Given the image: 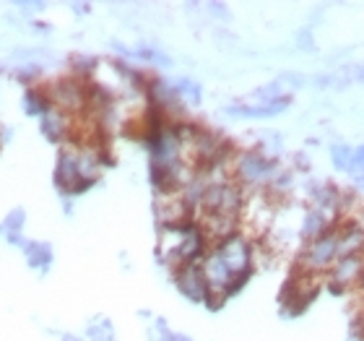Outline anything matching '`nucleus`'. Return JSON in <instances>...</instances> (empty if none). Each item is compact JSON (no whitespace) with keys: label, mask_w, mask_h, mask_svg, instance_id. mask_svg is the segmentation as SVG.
<instances>
[{"label":"nucleus","mask_w":364,"mask_h":341,"mask_svg":"<svg viewBox=\"0 0 364 341\" xmlns=\"http://www.w3.org/2000/svg\"><path fill=\"white\" fill-rule=\"evenodd\" d=\"M338 240H341V229H338V221H336L326 235L304 245L302 256H299V266L302 268H296V271L310 273V276H318L326 268L331 271L333 263L338 261Z\"/></svg>","instance_id":"obj_1"},{"label":"nucleus","mask_w":364,"mask_h":341,"mask_svg":"<svg viewBox=\"0 0 364 341\" xmlns=\"http://www.w3.org/2000/svg\"><path fill=\"white\" fill-rule=\"evenodd\" d=\"M276 172H279V164L260 152H240L232 159V177L240 185L263 188L276 177Z\"/></svg>","instance_id":"obj_2"},{"label":"nucleus","mask_w":364,"mask_h":341,"mask_svg":"<svg viewBox=\"0 0 364 341\" xmlns=\"http://www.w3.org/2000/svg\"><path fill=\"white\" fill-rule=\"evenodd\" d=\"M213 251L219 253V258L227 263V268L235 276L247 271H255L252 268V256H255V245L245 232H235V235L224 237L219 243H213Z\"/></svg>","instance_id":"obj_3"},{"label":"nucleus","mask_w":364,"mask_h":341,"mask_svg":"<svg viewBox=\"0 0 364 341\" xmlns=\"http://www.w3.org/2000/svg\"><path fill=\"white\" fill-rule=\"evenodd\" d=\"M50 97H53L55 110H60L65 115H78L89 110V99H86V81L78 76L70 78H58L50 86Z\"/></svg>","instance_id":"obj_4"},{"label":"nucleus","mask_w":364,"mask_h":341,"mask_svg":"<svg viewBox=\"0 0 364 341\" xmlns=\"http://www.w3.org/2000/svg\"><path fill=\"white\" fill-rule=\"evenodd\" d=\"M55 185L68 193V196H78V193H86V190L94 185L91 180L81 177V169H78V149H63L60 157H58V167H55Z\"/></svg>","instance_id":"obj_5"},{"label":"nucleus","mask_w":364,"mask_h":341,"mask_svg":"<svg viewBox=\"0 0 364 341\" xmlns=\"http://www.w3.org/2000/svg\"><path fill=\"white\" fill-rule=\"evenodd\" d=\"M364 273V256H349L338 258L333 263V268L328 271V287L333 295H341L349 287H359Z\"/></svg>","instance_id":"obj_6"},{"label":"nucleus","mask_w":364,"mask_h":341,"mask_svg":"<svg viewBox=\"0 0 364 341\" xmlns=\"http://www.w3.org/2000/svg\"><path fill=\"white\" fill-rule=\"evenodd\" d=\"M175 284L180 289L182 295L193 300V303H203L205 295H208V281H205V273L200 268V263H190V266H182L175 271Z\"/></svg>","instance_id":"obj_7"},{"label":"nucleus","mask_w":364,"mask_h":341,"mask_svg":"<svg viewBox=\"0 0 364 341\" xmlns=\"http://www.w3.org/2000/svg\"><path fill=\"white\" fill-rule=\"evenodd\" d=\"M291 105V97H281V99H271V102H255V99H247V102H240V105H229L227 115H235V117H276L284 110H289Z\"/></svg>","instance_id":"obj_8"},{"label":"nucleus","mask_w":364,"mask_h":341,"mask_svg":"<svg viewBox=\"0 0 364 341\" xmlns=\"http://www.w3.org/2000/svg\"><path fill=\"white\" fill-rule=\"evenodd\" d=\"M42 133L47 136V141L53 144H60L65 141V136L70 133V115L60 112V110H53L42 117Z\"/></svg>","instance_id":"obj_9"},{"label":"nucleus","mask_w":364,"mask_h":341,"mask_svg":"<svg viewBox=\"0 0 364 341\" xmlns=\"http://www.w3.org/2000/svg\"><path fill=\"white\" fill-rule=\"evenodd\" d=\"M55 105H53V97H50V91L45 89H26L23 94V112L26 115H42L45 117L47 112H53Z\"/></svg>","instance_id":"obj_10"},{"label":"nucleus","mask_w":364,"mask_h":341,"mask_svg":"<svg viewBox=\"0 0 364 341\" xmlns=\"http://www.w3.org/2000/svg\"><path fill=\"white\" fill-rule=\"evenodd\" d=\"M23 253H26V258H29V263L34 268H45L53 261L50 245H42V243H23Z\"/></svg>","instance_id":"obj_11"},{"label":"nucleus","mask_w":364,"mask_h":341,"mask_svg":"<svg viewBox=\"0 0 364 341\" xmlns=\"http://www.w3.org/2000/svg\"><path fill=\"white\" fill-rule=\"evenodd\" d=\"M175 91L182 102H188V105H200V86H198L196 81L180 78V81L175 84Z\"/></svg>","instance_id":"obj_12"},{"label":"nucleus","mask_w":364,"mask_h":341,"mask_svg":"<svg viewBox=\"0 0 364 341\" xmlns=\"http://www.w3.org/2000/svg\"><path fill=\"white\" fill-rule=\"evenodd\" d=\"M351 157H354V149H351V146H346V144L331 146V159H333L336 169H343V172H349Z\"/></svg>","instance_id":"obj_13"},{"label":"nucleus","mask_w":364,"mask_h":341,"mask_svg":"<svg viewBox=\"0 0 364 341\" xmlns=\"http://www.w3.org/2000/svg\"><path fill=\"white\" fill-rule=\"evenodd\" d=\"M99 326L102 328H97L94 323L89 326V336L94 341H112L114 339V334H112V323L109 320H105V318H99Z\"/></svg>","instance_id":"obj_14"},{"label":"nucleus","mask_w":364,"mask_h":341,"mask_svg":"<svg viewBox=\"0 0 364 341\" xmlns=\"http://www.w3.org/2000/svg\"><path fill=\"white\" fill-rule=\"evenodd\" d=\"M349 174L354 177V180H364V144L354 149V157H351Z\"/></svg>","instance_id":"obj_15"},{"label":"nucleus","mask_w":364,"mask_h":341,"mask_svg":"<svg viewBox=\"0 0 364 341\" xmlns=\"http://www.w3.org/2000/svg\"><path fill=\"white\" fill-rule=\"evenodd\" d=\"M23 227V209H16V211H11L6 216V221H3V229H6L8 235H18V229Z\"/></svg>","instance_id":"obj_16"},{"label":"nucleus","mask_w":364,"mask_h":341,"mask_svg":"<svg viewBox=\"0 0 364 341\" xmlns=\"http://www.w3.org/2000/svg\"><path fill=\"white\" fill-rule=\"evenodd\" d=\"M133 58H141V61L146 63H159V65H169V58L167 55H161L159 50H149V47H144V50H136V53H130Z\"/></svg>","instance_id":"obj_17"},{"label":"nucleus","mask_w":364,"mask_h":341,"mask_svg":"<svg viewBox=\"0 0 364 341\" xmlns=\"http://www.w3.org/2000/svg\"><path fill=\"white\" fill-rule=\"evenodd\" d=\"M229 297H227V292H221V289H208V295H205V300L203 303L211 308V310H219L221 305L227 303Z\"/></svg>","instance_id":"obj_18"},{"label":"nucleus","mask_w":364,"mask_h":341,"mask_svg":"<svg viewBox=\"0 0 364 341\" xmlns=\"http://www.w3.org/2000/svg\"><path fill=\"white\" fill-rule=\"evenodd\" d=\"M78 11V14H86V11H89V6H84V3H76V6H73Z\"/></svg>","instance_id":"obj_19"},{"label":"nucleus","mask_w":364,"mask_h":341,"mask_svg":"<svg viewBox=\"0 0 364 341\" xmlns=\"http://www.w3.org/2000/svg\"><path fill=\"white\" fill-rule=\"evenodd\" d=\"M354 76H357V81H364V65H362V68L354 70Z\"/></svg>","instance_id":"obj_20"},{"label":"nucleus","mask_w":364,"mask_h":341,"mask_svg":"<svg viewBox=\"0 0 364 341\" xmlns=\"http://www.w3.org/2000/svg\"><path fill=\"white\" fill-rule=\"evenodd\" d=\"M359 328H362V334H364V313H362V318H359Z\"/></svg>","instance_id":"obj_21"},{"label":"nucleus","mask_w":364,"mask_h":341,"mask_svg":"<svg viewBox=\"0 0 364 341\" xmlns=\"http://www.w3.org/2000/svg\"><path fill=\"white\" fill-rule=\"evenodd\" d=\"M63 341H78V339H73V336H65V339H63Z\"/></svg>","instance_id":"obj_22"},{"label":"nucleus","mask_w":364,"mask_h":341,"mask_svg":"<svg viewBox=\"0 0 364 341\" xmlns=\"http://www.w3.org/2000/svg\"><path fill=\"white\" fill-rule=\"evenodd\" d=\"M357 182H359V188H362V190H364V180H357Z\"/></svg>","instance_id":"obj_23"}]
</instances>
